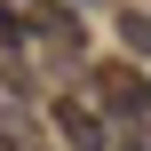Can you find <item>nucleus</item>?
I'll return each mask as SVG.
<instances>
[{"label": "nucleus", "mask_w": 151, "mask_h": 151, "mask_svg": "<svg viewBox=\"0 0 151 151\" xmlns=\"http://www.w3.org/2000/svg\"><path fill=\"white\" fill-rule=\"evenodd\" d=\"M96 96H104V111H119V119H143L151 111V80L135 64H96Z\"/></svg>", "instance_id": "1"}, {"label": "nucleus", "mask_w": 151, "mask_h": 151, "mask_svg": "<svg viewBox=\"0 0 151 151\" xmlns=\"http://www.w3.org/2000/svg\"><path fill=\"white\" fill-rule=\"evenodd\" d=\"M24 40H40V48H56V56H80V24L64 16V8H24Z\"/></svg>", "instance_id": "2"}, {"label": "nucleus", "mask_w": 151, "mask_h": 151, "mask_svg": "<svg viewBox=\"0 0 151 151\" xmlns=\"http://www.w3.org/2000/svg\"><path fill=\"white\" fill-rule=\"evenodd\" d=\"M56 127H64L80 151H104V143H111V135H104V119H96V104H80V96H64V104H56Z\"/></svg>", "instance_id": "3"}, {"label": "nucleus", "mask_w": 151, "mask_h": 151, "mask_svg": "<svg viewBox=\"0 0 151 151\" xmlns=\"http://www.w3.org/2000/svg\"><path fill=\"white\" fill-rule=\"evenodd\" d=\"M119 32H127V40H135V48H151V16H135V8H127V16H119Z\"/></svg>", "instance_id": "4"}, {"label": "nucleus", "mask_w": 151, "mask_h": 151, "mask_svg": "<svg viewBox=\"0 0 151 151\" xmlns=\"http://www.w3.org/2000/svg\"><path fill=\"white\" fill-rule=\"evenodd\" d=\"M16 40H24V16H8V8H0V48H16Z\"/></svg>", "instance_id": "5"}, {"label": "nucleus", "mask_w": 151, "mask_h": 151, "mask_svg": "<svg viewBox=\"0 0 151 151\" xmlns=\"http://www.w3.org/2000/svg\"><path fill=\"white\" fill-rule=\"evenodd\" d=\"M0 151H16V135H8V127H0Z\"/></svg>", "instance_id": "6"}]
</instances>
